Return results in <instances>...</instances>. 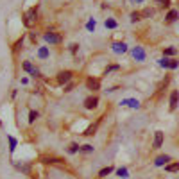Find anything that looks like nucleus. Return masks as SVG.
Wrapping results in <instances>:
<instances>
[{
	"label": "nucleus",
	"mask_w": 179,
	"mask_h": 179,
	"mask_svg": "<svg viewBox=\"0 0 179 179\" xmlns=\"http://www.w3.org/2000/svg\"><path fill=\"white\" fill-rule=\"evenodd\" d=\"M38 20V9L36 7H31L29 11H25V14H23V23H25V27H32L34 23Z\"/></svg>",
	"instance_id": "f257e3e1"
},
{
	"label": "nucleus",
	"mask_w": 179,
	"mask_h": 179,
	"mask_svg": "<svg viewBox=\"0 0 179 179\" xmlns=\"http://www.w3.org/2000/svg\"><path fill=\"white\" fill-rule=\"evenodd\" d=\"M72 72L70 70H64V72H61V74L57 75V83L59 84H64V83H70V79H72Z\"/></svg>",
	"instance_id": "f03ea898"
},
{
	"label": "nucleus",
	"mask_w": 179,
	"mask_h": 179,
	"mask_svg": "<svg viewBox=\"0 0 179 179\" xmlns=\"http://www.w3.org/2000/svg\"><path fill=\"white\" fill-rule=\"evenodd\" d=\"M45 41L50 43V45H56V43L61 41V36H57V34H54V32H47V34H45Z\"/></svg>",
	"instance_id": "7ed1b4c3"
},
{
	"label": "nucleus",
	"mask_w": 179,
	"mask_h": 179,
	"mask_svg": "<svg viewBox=\"0 0 179 179\" xmlns=\"http://www.w3.org/2000/svg\"><path fill=\"white\" fill-rule=\"evenodd\" d=\"M159 64L161 66H165V68H177V61H172V59H167V57H163V59H159Z\"/></svg>",
	"instance_id": "20e7f679"
},
{
	"label": "nucleus",
	"mask_w": 179,
	"mask_h": 179,
	"mask_svg": "<svg viewBox=\"0 0 179 179\" xmlns=\"http://www.w3.org/2000/svg\"><path fill=\"white\" fill-rule=\"evenodd\" d=\"M97 104H99V99H97V97H88L84 100L86 109H93V107H97Z\"/></svg>",
	"instance_id": "39448f33"
},
{
	"label": "nucleus",
	"mask_w": 179,
	"mask_h": 179,
	"mask_svg": "<svg viewBox=\"0 0 179 179\" xmlns=\"http://www.w3.org/2000/svg\"><path fill=\"white\" fill-rule=\"evenodd\" d=\"M86 86H88V88H90V90H99V88H100V81H99V79H93V77H90V79H88V81H86Z\"/></svg>",
	"instance_id": "423d86ee"
},
{
	"label": "nucleus",
	"mask_w": 179,
	"mask_h": 179,
	"mask_svg": "<svg viewBox=\"0 0 179 179\" xmlns=\"http://www.w3.org/2000/svg\"><path fill=\"white\" fill-rule=\"evenodd\" d=\"M161 145H163V133L156 131V134H154V149H159Z\"/></svg>",
	"instance_id": "0eeeda50"
},
{
	"label": "nucleus",
	"mask_w": 179,
	"mask_h": 179,
	"mask_svg": "<svg viewBox=\"0 0 179 179\" xmlns=\"http://www.w3.org/2000/svg\"><path fill=\"white\" fill-rule=\"evenodd\" d=\"M133 56L136 57L138 61H143V59H145V52H143V49H142V47H136V49L133 50Z\"/></svg>",
	"instance_id": "6e6552de"
},
{
	"label": "nucleus",
	"mask_w": 179,
	"mask_h": 179,
	"mask_svg": "<svg viewBox=\"0 0 179 179\" xmlns=\"http://www.w3.org/2000/svg\"><path fill=\"white\" fill-rule=\"evenodd\" d=\"M177 99H179L177 91H172L170 93V109H176L177 107Z\"/></svg>",
	"instance_id": "1a4fd4ad"
},
{
	"label": "nucleus",
	"mask_w": 179,
	"mask_h": 179,
	"mask_svg": "<svg viewBox=\"0 0 179 179\" xmlns=\"http://www.w3.org/2000/svg\"><path fill=\"white\" fill-rule=\"evenodd\" d=\"M113 50H115L116 54L126 52V50H127V45H126V43H113Z\"/></svg>",
	"instance_id": "9d476101"
},
{
	"label": "nucleus",
	"mask_w": 179,
	"mask_h": 179,
	"mask_svg": "<svg viewBox=\"0 0 179 179\" xmlns=\"http://www.w3.org/2000/svg\"><path fill=\"white\" fill-rule=\"evenodd\" d=\"M169 161H170V156H159V158H156L154 165H156V167H161V165H165V163H169Z\"/></svg>",
	"instance_id": "9b49d317"
},
{
	"label": "nucleus",
	"mask_w": 179,
	"mask_h": 179,
	"mask_svg": "<svg viewBox=\"0 0 179 179\" xmlns=\"http://www.w3.org/2000/svg\"><path fill=\"white\" fill-rule=\"evenodd\" d=\"M177 16H179V13H177L176 9L169 11V14H167V21H169V23H172V21H176V20H177Z\"/></svg>",
	"instance_id": "f8f14e48"
},
{
	"label": "nucleus",
	"mask_w": 179,
	"mask_h": 179,
	"mask_svg": "<svg viewBox=\"0 0 179 179\" xmlns=\"http://www.w3.org/2000/svg\"><path fill=\"white\" fill-rule=\"evenodd\" d=\"M165 170H167V172H177V170H179V161L167 165V167H165Z\"/></svg>",
	"instance_id": "ddd939ff"
},
{
	"label": "nucleus",
	"mask_w": 179,
	"mask_h": 179,
	"mask_svg": "<svg viewBox=\"0 0 179 179\" xmlns=\"http://www.w3.org/2000/svg\"><path fill=\"white\" fill-rule=\"evenodd\" d=\"M113 172V167H106V169H102L100 172H99V177H106L107 174H111Z\"/></svg>",
	"instance_id": "4468645a"
},
{
	"label": "nucleus",
	"mask_w": 179,
	"mask_h": 179,
	"mask_svg": "<svg viewBox=\"0 0 179 179\" xmlns=\"http://www.w3.org/2000/svg\"><path fill=\"white\" fill-rule=\"evenodd\" d=\"M122 104H127V106H131V107H140V102H138V100H134V99H129V100H124Z\"/></svg>",
	"instance_id": "2eb2a0df"
},
{
	"label": "nucleus",
	"mask_w": 179,
	"mask_h": 179,
	"mask_svg": "<svg viewBox=\"0 0 179 179\" xmlns=\"http://www.w3.org/2000/svg\"><path fill=\"white\" fill-rule=\"evenodd\" d=\"M38 56H40L41 59L49 57V49H47V47H41V49H40V52H38Z\"/></svg>",
	"instance_id": "dca6fc26"
},
{
	"label": "nucleus",
	"mask_w": 179,
	"mask_h": 179,
	"mask_svg": "<svg viewBox=\"0 0 179 179\" xmlns=\"http://www.w3.org/2000/svg\"><path fill=\"white\" fill-rule=\"evenodd\" d=\"M41 161L43 163H63V159H59V158H43Z\"/></svg>",
	"instance_id": "f3484780"
},
{
	"label": "nucleus",
	"mask_w": 179,
	"mask_h": 179,
	"mask_svg": "<svg viewBox=\"0 0 179 179\" xmlns=\"http://www.w3.org/2000/svg\"><path fill=\"white\" fill-rule=\"evenodd\" d=\"M23 70H25V72H29V74H32V72H34L36 68H34V66L29 63V61H25V63H23Z\"/></svg>",
	"instance_id": "a211bd4d"
},
{
	"label": "nucleus",
	"mask_w": 179,
	"mask_h": 179,
	"mask_svg": "<svg viewBox=\"0 0 179 179\" xmlns=\"http://www.w3.org/2000/svg\"><path fill=\"white\" fill-rule=\"evenodd\" d=\"M138 20H142V13H140V11H134V13L131 14V21H138Z\"/></svg>",
	"instance_id": "6ab92c4d"
},
{
	"label": "nucleus",
	"mask_w": 179,
	"mask_h": 179,
	"mask_svg": "<svg viewBox=\"0 0 179 179\" xmlns=\"http://www.w3.org/2000/svg\"><path fill=\"white\" fill-rule=\"evenodd\" d=\"M152 14H154V11H152V9H149V7H147V9H143V11H142V16H145V18H150Z\"/></svg>",
	"instance_id": "aec40b11"
},
{
	"label": "nucleus",
	"mask_w": 179,
	"mask_h": 179,
	"mask_svg": "<svg viewBox=\"0 0 179 179\" xmlns=\"http://www.w3.org/2000/svg\"><path fill=\"white\" fill-rule=\"evenodd\" d=\"M79 145H77V143H72V145H70V147H68V152H70V154H75V152H77V150H79Z\"/></svg>",
	"instance_id": "412c9836"
},
{
	"label": "nucleus",
	"mask_w": 179,
	"mask_h": 179,
	"mask_svg": "<svg viewBox=\"0 0 179 179\" xmlns=\"http://www.w3.org/2000/svg\"><path fill=\"white\" fill-rule=\"evenodd\" d=\"M120 177H129V172H127V169H118V172H116Z\"/></svg>",
	"instance_id": "4be33fe9"
},
{
	"label": "nucleus",
	"mask_w": 179,
	"mask_h": 179,
	"mask_svg": "<svg viewBox=\"0 0 179 179\" xmlns=\"http://www.w3.org/2000/svg\"><path fill=\"white\" fill-rule=\"evenodd\" d=\"M156 4H158L159 7H169L170 0H156Z\"/></svg>",
	"instance_id": "5701e85b"
},
{
	"label": "nucleus",
	"mask_w": 179,
	"mask_h": 179,
	"mask_svg": "<svg viewBox=\"0 0 179 179\" xmlns=\"http://www.w3.org/2000/svg\"><path fill=\"white\" fill-rule=\"evenodd\" d=\"M106 27H107V29H115V27H116V21L115 20H106Z\"/></svg>",
	"instance_id": "b1692460"
},
{
	"label": "nucleus",
	"mask_w": 179,
	"mask_h": 179,
	"mask_svg": "<svg viewBox=\"0 0 179 179\" xmlns=\"http://www.w3.org/2000/svg\"><path fill=\"white\" fill-rule=\"evenodd\" d=\"M177 52L174 47H169V49H165V56H174V54Z\"/></svg>",
	"instance_id": "393cba45"
},
{
	"label": "nucleus",
	"mask_w": 179,
	"mask_h": 179,
	"mask_svg": "<svg viewBox=\"0 0 179 179\" xmlns=\"http://www.w3.org/2000/svg\"><path fill=\"white\" fill-rule=\"evenodd\" d=\"M9 145H11V152H13V150H14V149H16V140H14V138L13 136H9Z\"/></svg>",
	"instance_id": "a878e982"
},
{
	"label": "nucleus",
	"mask_w": 179,
	"mask_h": 179,
	"mask_svg": "<svg viewBox=\"0 0 179 179\" xmlns=\"http://www.w3.org/2000/svg\"><path fill=\"white\" fill-rule=\"evenodd\" d=\"M86 29H88V31H93V29H95V20H93V18L86 23Z\"/></svg>",
	"instance_id": "bb28decb"
},
{
	"label": "nucleus",
	"mask_w": 179,
	"mask_h": 179,
	"mask_svg": "<svg viewBox=\"0 0 179 179\" xmlns=\"http://www.w3.org/2000/svg\"><path fill=\"white\" fill-rule=\"evenodd\" d=\"M79 150H81V152H91V150H93V147H91V145H83Z\"/></svg>",
	"instance_id": "cd10ccee"
},
{
	"label": "nucleus",
	"mask_w": 179,
	"mask_h": 179,
	"mask_svg": "<svg viewBox=\"0 0 179 179\" xmlns=\"http://www.w3.org/2000/svg\"><path fill=\"white\" fill-rule=\"evenodd\" d=\"M36 118H38V113H36V111H31V113H29V122H34V120H36Z\"/></svg>",
	"instance_id": "c85d7f7f"
},
{
	"label": "nucleus",
	"mask_w": 179,
	"mask_h": 179,
	"mask_svg": "<svg viewBox=\"0 0 179 179\" xmlns=\"http://www.w3.org/2000/svg\"><path fill=\"white\" fill-rule=\"evenodd\" d=\"M113 70H118V64H111V66H107V68H106V74H109V72H113Z\"/></svg>",
	"instance_id": "c756f323"
},
{
	"label": "nucleus",
	"mask_w": 179,
	"mask_h": 179,
	"mask_svg": "<svg viewBox=\"0 0 179 179\" xmlns=\"http://www.w3.org/2000/svg\"><path fill=\"white\" fill-rule=\"evenodd\" d=\"M95 129H97V126H91V127H90V129H88V131L84 133V134H88V136H91V134L95 133Z\"/></svg>",
	"instance_id": "7c9ffc66"
},
{
	"label": "nucleus",
	"mask_w": 179,
	"mask_h": 179,
	"mask_svg": "<svg viewBox=\"0 0 179 179\" xmlns=\"http://www.w3.org/2000/svg\"><path fill=\"white\" fill-rule=\"evenodd\" d=\"M72 88H74L72 84H66V86H64V91H72Z\"/></svg>",
	"instance_id": "2f4dec72"
},
{
	"label": "nucleus",
	"mask_w": 179,
	"mask_h": 179,
	"mask_svg": "<svg viewBox=\"0 0 179 179\" xmlns=\"http://www.w3.org/2000/svg\"><path fill=\"white\" fill-rule=\"evenodd\" d=\"M134 2H142V0H134Z\"/></svg>",
	"instance_id": "473e14b6"
}]
</instances>
